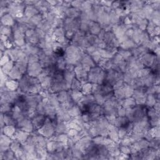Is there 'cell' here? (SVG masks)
I'll return each instance as SVG.
<instances>
[{
	"label": "cell",
	"mask_w": 160,
	"mask_h": 160,
	"mask_svg": "<svg viewBox=\"0 0 160 160\" xmlns=\"http://www.w3.org/2000/svg\"><path fill=\"white\" fill-rule=\"evenodd\" d=\"M19 87L21 88L22 92L27 93H35L38 90V88H41V83L38 79L31 76H27L24 74L20 79Z\"/></svg>",
	"instance_id": "1"
}]
</instances>
